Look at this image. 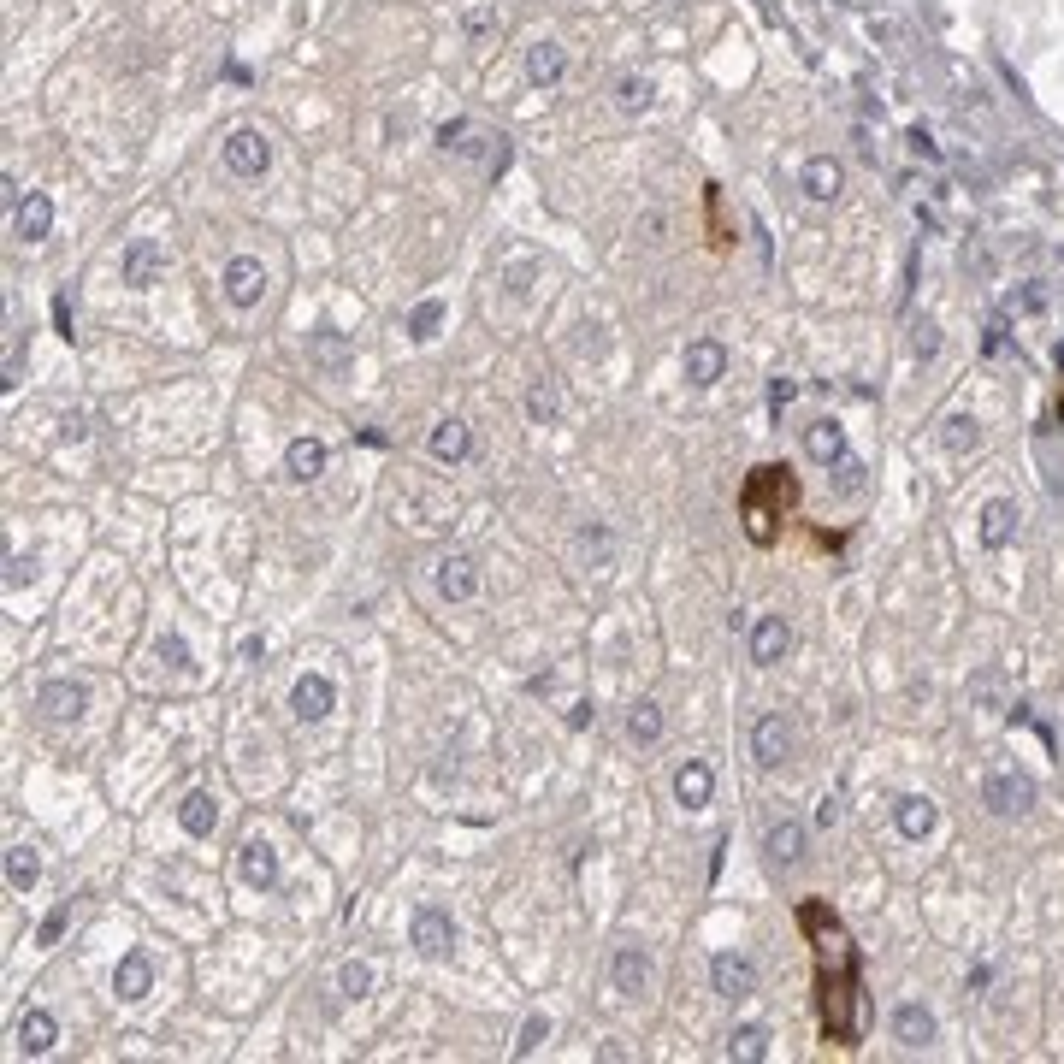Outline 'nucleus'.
I'll return each mask as SVG.
<instances>
[{
    "mask_svg": "<svg viewBox=\"0 0 1064 1064\" xmlns=\"http://www.w3.org/2000/svg\"><path fill=\"white\" fill-rule=\"evenodd\" d=\"M798 473L787 462H757L745 479H739V532L757 544V550H775L781 532L793 527L798 515Z\"/></svg>",
    "mask_w": 1064,
    "mask_h": 1064,
    "instance_id": "f03ea898",
    "label": "nucleus"
},
{
    "mask_svg": "<svg viewBox=\"0 0 1064 1064\" xmlns=\"http://www.w3.org/2000/svg\"><path fill=\"white\" fill-rule=\"evenodd\" d=\"M225 160L237 166V172H261L266 166V142L255 131H243V136H231V148H225Z\"/></svg>",
    "mask_w": 1064,
    "mask_h": 1064,
    "instance_id": "7ed1b4c3",
    "label": "nucleus"
},
{
    "mask_svg": "<svg viewBox=\"0 0 1064 1064\" xmlns=\"http://www.w3.org/2000/svg\"><path fill=\"white\" fill-rule=\"evenodd\" d=\"M704 213H710V249H728L733 231H728V219H722V190H716V184L704 190Z\"/></svg>",
    "mask_w": 1064,
    "mask_h": 1064,
    "instance_id": "39448f33",
    "label": "nucleus"
},
{
    "mask_svg": "<svg viewBox=\"0 0 1064 1064\" xmlns=\"http://www.w3.org/2000/svg\"><path fill=\"white\" fill-rule=\"evenodd\" d=\"M326 462V456H320V444H296V450H290V467H296V479H314V467Z\"/></svg>",
    "mask_w": 1064,
    "mask_h": 1064,
    "instance_id": "423d86ee",
    "label": "nucleus"
},
{
    "mask_svg": "<svg viewBox=\"0 0 1064 1064\" xmlns=\"http://www.w3.org/2000/svg\"><path fill=\"white\" fill-rule=\"evenodd\" d=\"M680 798H704V769H692V775H680Z\"/></svg>",
    "mask_w": 1064,
    "mask_h": 1064,
    "instance_id": "0eeeda50",
    "label": "nucleus"
},
{
    "mask_svg": "<svg viewBox=\"0 0 1064 1064\" xmlns=\"http://www.w3.org/2000/svg\"><path fill=\"white\" fill-rule=\"evenodd\" d=\"M261 284H266V278H261V266H255V261H237V266H231V296H237V302H255V296H261Z\"/></svg>",
    "mask_w": 1064,
    "mask_h": 1064,
    "instance_id": "20e7f679",
    "label": "nucleus"
},
{
    "mask_svg": "<svg viewBox=\"0 0 1064 1064\" xmlns=\"http://www.w3.org/2000/svg\"><path fill=\"white\" fill-rule=\"evenodd\" d=\"M1053 408H1059V426H1064V385H1059V397H1053Z\"/></svg>",
    "mask_w": 1064,
    "mask_h": 1064,
    "instance_id": "6e6552de",
    "label": "nucleus"
},
{
    "mask_svg": "<svg viewBox=\"0 0 1064 1064\" xmlns=\"http://www.w3.org/2000/svg\"><path fill=\"white\" fill-rule=\"evenodd\" d=\"M798 934L810 946V1005L822 1047L852 1053L864 1041V946L828 899H798Z\"/></svg>",
    "mask_w": 1064,
    "mask_h": 1064,
    "instance_id": "f257e3e1",
    "label": "nucleus"
}]
</instances>
